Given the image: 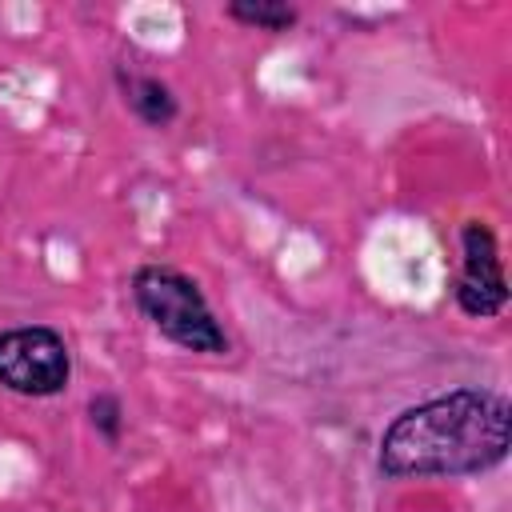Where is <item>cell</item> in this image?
<instances>
[{
	"mask_svg": "<svg viewBox=\"0 0 512 512\" xmlns=\"http://www.w3.org/2000/svg\"><path fill=\"white\" fill-rule=\"evenodd\" d=\"M120 88H124V104L152 128H168L176 120V96L168 92L164 80L156 76H136V72H120Z\"/></svg>",
	"mask_w": 512,
	"mask_h": 512,
	"instance_id": "5b68a950",
	"label": "cell"
},
{
	"mask_svg": "<svg viewBox=\"0 0 512 512\" xmlns=\"http://www.w3.org/2000/svg\"><path fill=\"white\" fill-rule=\"evenodd\" d=\"M460 276H456V304L464 316L488 320L496 312H504L508 304V280H504V264H500V244L492 236L488 224L468 220L460 232Z\"/></svg>",
	"mask_w": 512,
	"mask_h": 512,
	"instance_id": "277c9868",
	"label": "cell"
},
{
	"mask_svg": "<svg viewBox=\"0 0 512 512\" xmlns=\"http://www.w3.org/2000/svg\"><path fill=\"white\" fill-rule=\"evenodd\" d=\"M224 12H228V20L248 24V28H260V32H288L296 24V16H300L284 0H232Z\"/></svg>",
	"mask_w": 512,
	"mask_h": 512,
	"instance_id": "8992f818",
	"label": "cell"
},
{
	"mask_svg": "<svg viewBox=\"0 0 512 512\" xmlns=\"http://www.w3.org/2000/svg\"><path fill=\"white\" fill-rule=\"evenodd\" d=\"M92 424H96L108 440H116V436H120V400H116V396H96V400H92Z\"/></svg>",
	"mask_w": 512,
	"mask_h": 512,
	"instance_id": "52a82bcc",
	"label": "cell"
},
{
	"mask_svg": "<svg viewBox=\"0 0 512 512\" xmlns=\"http://www.w3.org/2000/svg\"><path fill=\"white\" fill-rule=\"evenodd\" d=\"M132 300L144 312V320L176 348L200 352V356L228 352V336L216 324V316L192 276L164 268V264H144L132 272Z\"/></svg>",
	"mask_w": 512,
	"mask_h": 512,
	"instance_id": "7a4b0ae2",
	"label": "cell"
},
{
	"mask_svg": "<svg viewBox=\"0 0 512 512\" xmlns=\"http://www.w3.org/2000/svg\"><path fill=\"white\" fill-rule=\"evenodd\" d=\"M508 400L488 388H456L448 396L404 408L380 436V472L392 480L476 476L508 456Z\"/></svg>",
	"mask_w": 512,
	"mask_h": 512,
	"instance_id": "6da1fadb",
	"label": "cell"
},
{
	"mask_svg": "<svg viewBox=\"0 0 512 512\" xmlns=\"http://www.w3.org/2000/svg\"><path fill=\"white\" fill-rule=\"evenodd\" d=\"M72 376L68 344L56 328L24 324L0 332V388L16 396H56Z\"/></svg>",
	"mask_w": 512,
	"mask_h": 512,
	"instance_id": "3957f363",
	"label": "cell"
}]
</instances>
